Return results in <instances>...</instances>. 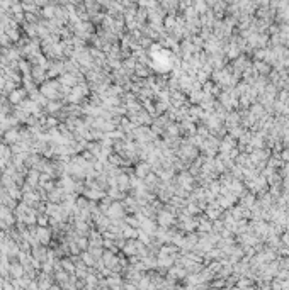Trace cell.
<instances>
[{
  "instance_id": "obj_3",
  "label": "cell",
  "mask_w": 289,
  "mask_h": 290,
  "mask_svg": "<svg viewBox=\"0 0 289 290\" xmlns=\"http://www.w3.org/2000/svg\"><path fill=\"white\" fill-rule=\"evenodd\" d=\"M5 139L10 141V143H14V141H17V132L16 131H9L5 134Z\"/></svg>"
},
{
  "instance_id": "obj_7",
  "label": "cell",
  "mask_w": 289,
  "mask_h": 290,
  "mask_svg": "<svg viewBox=\"0 0 289 290\" xmlns=\"http://www.w3.org/2000/svg\"><path fill=\"white\" fill-rule=\"evenodd\" d=\"M3 290H12V287H10V285H5V288Z\"/></svg>"
},
{
  "instance_id": "obj_5",
  "label": "cell",
  "mask_w": 289,
  "mask_h": 290,
  "mask_svg": "<svg viewBox=\"0 0 289 290\" xmlns=\"http://www.w3.org/2000/svg\"><path fill=\"white\" fill-rule=\"evenodd\" d=\"M63 266L67 268L68 271H73V270H75V266H73V265H71L70 261H67V260H65V261H63Z\"/></svg>"
},
{
  "instance_id": "obj_6",
  "label": "cell",
  "mask_w": 289,
  "mask_h": 290,
  "mask_svg": "<svg viewBox=\"0 0 289 290\" xmlns=\"http://www.w3.org/2000/svg\"><path fill=\"white\" fill-rule=\"evenodd\" d=\"M48 290H60V288H58V287H55V285H51V287H49Z\"/></svg>"
},
{
  "instance_id": "obj_1",
  "label": "cell",
  "mask_w": 289,
  "mask_h": 290,
  "mask_svg": "<svg viewBox=\"0 0 289 290\" xmlns=\"http://www.w3.org/2000/svg\"><path fill=\"white\" fill-rule=\"evenodd\" d=\"M24 95H26L24 90H16V92H12V95H10V102H14V104L21 102V100L24 99Z\"/></svg>"
},
{
  "instance_id": "obj_8",
  "label": "cell",
  "mask_w": 289,
  "mask_h": 290,
  "mask_svg": "<svg viewBox=\"0 0 289 290\" xmlns=\"http://www.w3.org/2000/svg\"><path fill=\"white\" fill-rule=\"evenodd\" d=\"M3 85H5V83H3V80H2V78H0V88H2V87H3Z\"/></svg>"
},
{
  "instance_id": "obj_2",
  "label": "cell",
  "mask_w": 289,
  "mask_h": 290,
  "mask_svg": "<svg viewBox=\"0 0 289 290\" xmlns=\"http://www.w3.org/2000/svg\"><path fill=\"white\" fill-rule=\"evenodd\" d=\"M38 238L41 239L43 243H48L49 241V231L48 229H38Z\"/></svg>"
},
{
  "instance_id": "obj_4",
  "label": "cell",
  "mask_w": 289,
  "mask_h": 290,
  "mask_svg": "<svg viewBox=\"0 0 289 290\" xmlns=\"http://www.w3.org/2000/svg\"><path fill=\"white\" fill-rule=\"evenodd\" d=\"M84 263L85 265H94V256L90 253H84Z\"/></svg>"
}]
</instances>
